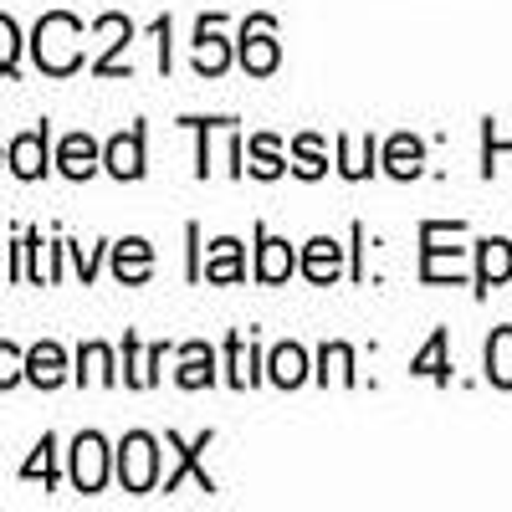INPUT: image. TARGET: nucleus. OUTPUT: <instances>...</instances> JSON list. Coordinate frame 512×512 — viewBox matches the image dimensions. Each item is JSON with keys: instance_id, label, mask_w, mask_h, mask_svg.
<instances>
[{"instance_id": "obj_2", "label": "nucleus", "mask_w": 512, "mask_h": 512, "mask_svg": "<svg viewBox=\"0 0 512 512\" xmlns=\"http://www.w3.org/2000/svg\"><path fill=\"white\" fill-rule=\"evenodd\" d=\"M57 364H62V359H57V349H41V354L31 359V374H36L41 384H57Z\"/></svg>"}, {"instance_id": "obj_3", "label": "nucleus", "mask_w": 512, "mask_h": 512, "mask_svg": "<svg viewBox=\"0 0 512 512\" xmlns=\"http://www.w3.org/2000/svg\"><path fill=\"white\" fill-rule=\"evenodd\" d=\"M67 159H88V144L72 139V144H67ZM72 175H82V164H72Z\"/></svg>"}, {"instance_id": "obj_1", "label": "nucleus", "mask_w": 512, "mask_h": 512, "mask_svg": "<svg viewBox=\"0 0 512 512\" xmlns=\"http://www.w3.org/2000/svg\"><path fill=\"white\" fill-rule=\"evenodd\" d=\"M492 374H497L502 384H512V328L492 344Z\"/></svg>"}]
</instances>
